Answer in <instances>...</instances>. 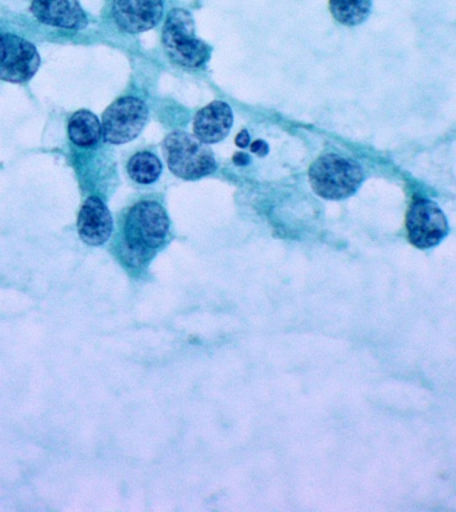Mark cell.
Wrapping results in <instances>:
<instances>
[{"mask_svg":"<svg viewBox=\"0 0 456 512\" xmlns=\"http://www.w3.org/2000/svg\"><path fill=\"white\" fill-rule=\"evenodd\" d=\"M235 143H236V146H238L240 148L248 147V144H250V134H248V131L247 130L240 131L238 136H236Z\"/></svg>","mask_w":456,"mask_h":512,"instance_id":"2e32d148","label":"cell"},{"mask_svg":"<svg viewBox=\"0 0 456 512\" xmlns=\"http://www.w3.org/2000/svg\"><path fill=\"white\" fill-rule=\"evenodd\" d=\"M331 15L344 26H358L371 12V0H330Z\"/></svg>","mask_w":456,"mask_h":512,"instance_id":"4fadbf2b","label":"cell"},{"mask_svg":"<svg viewBox=\"0 0 456 512\" xmlns=\"http://www.w3.org/2000/svg\"><path fill=\"white\" fill-rule=\"evenodd\" d=\"M4 54H6V44H4V35L0 34V63H2Z\"/></svg>","mask_w":456,"mask_h":512,"instance_id":"ac0fdd59","label":"cell"},{"mask_svg":"<svg viewBox=\"0 0 456 512\" xmlns=\"http://www.w3.org/2000/svg\"><path fill=\"white\" fill-rule=\"evenodd\" d=\"M112 216L106 204L98 196H90L80 208L78 232L88 246H102L112 234Z\"/></svg>","mask_w":456,"mask_h":512,"instance_id":"9c48e42d","label":"cell"},{"mask_svg":"<svg viewBox=\"0 0 456 512\" xmlns=\"http://www.w3.org/2000/svg\"><path fill=\"white\" fill-rule=\"evenodd\" d=\"M234 115L227 103L215 100L195 115L194 134L203 143L212 144L223 140L230 132Z\"/></svg>","mask_w":456,"mask_h":512,"instance_id":"8fae6325","label":"cell"},{"mask_svg":"<svg viewBox=\"0 0 456 512\" xmlns=\"http://www.w3.org/2000/svg\"><path fill=\"white\" fill-rule=\"evenodd\" d=\"M112 14L120 30L139 34L151 30L162 19V0H114Z\"/></svg>","mask_w":456,"mask_h":512,"instance_id":"ba28073f","label":"cell"},{"mask_svg":"<svg viewBox=\"0 0 456 512\" xmlns=\"http://www.w3.org/2000/svg\"><path fill=\"white\" fill-rule=\"evenodd\" d=\"M130 178L139 184H151L156 182L162 172V163L151 152H138L127 164Z\"/></svg>","mask_w":456,"mask_h":512,"instance_id":"5bb4252c","label":"cell"},{"mask_svg":"<svg viewBox=\"0 0 456 512\" xmlns=\"http://www.w3.org/2000/svg\"><path fill=\"white\" fill-rule=\"evenodd\" d=\"M308 179L320 198L342 200L358 191L363 182V170L355 160L327 154L311 164Z\"/></svg>","mask_w":456,"mask_h":512,"instance_id":"7a4b0ae2","label":"cell"},{"mask_svg":"<svg viewBox=\"0 0 456 512\" xmlns=\"http://www.w3.org/2000/svg\"><path fill=\"white\" fill-rule=\"evenodd\" d=\"M408 239L412 246L431 248L448 234V223L443 211L432 200L418 198L410 204L406 215Z\"/></svg>","mask_w":456,"mask_h":512,"instance_id":"8992f818","label":"cell"},{"mask_svg":"<svg viewBox=\"0 0 456 512\" xmlns=\"http://www.w3.org/2000/svg\"><path fill=\"white\" fill-rule=\"evenodd\" d=\"M102 124L96 115L87 110H80L71 116L68 122V136L71 142L79 147H91L99 142L102 136Z\"/></svg>","mask_w":456,"mask_h":512,"instance_id":"7c38bea8","label":"cell"},{"mask_svg":"<svg viewBox=\"0 0 456 512\" xmlns=\"http://www.w3.org/2000/svg\"><path fill=\"white\" fill-rule=\"evenodd\" d=\"M163 46L171 62L183 67H199L210 56V47L196 38L195 23L190 12L174 8L163 27Z\"/></svg>","mask_w":456,"mask_h":512,"instance_id":"277c9868","label":"cell"},{"mask_svg":"<svg viewBox=\"0 0 456 512\" xmlns=\"http://www.w3.org/2000/svg\"><path fill=\"white\" fill-rule=\"evenodd\" d=\"M32 15L48 26L83 30L87 16L76 0H32Z\"/></svg>","mask_w":456,"mask_h":512,"instance_id":"30bf717a","label":"cell"},{"mask_svg":"<svg viewBox=\"0 0 456 512\" xmlns=\"http://www.w3.org/2000/svg\"><path fill=\"white\" fill-rule=\"evenodd\" d=\"M234 162L238 166H246V164L250 163V156L244 154V152H238V154L234 155Z\"/></svg>","mask_w":456,"mask_h":512,"instance_id":"e0dca14e","label":"cell"},{"mask_svg":"<svg viewBox=\"0 0 456 512\" xmlns=\"http://www.w3.org/2000/svg\"><path fill=\"white\" fill-rule=\"evenodd\" d=\"M147 119L148 108L143 100L134 96L115 100L103 114L104 139L112 144L131 142L142 132Z\"/></svg>","mask_w":456,"mask_h":512,"instance_id":"5b68a950","label":"cell"},{"mask_svg":"<svg viewBox=\"0 0 456 512\" xmlns=\"http://www.w3.org/2000/svg\"><path fill=\"white\" fill-rule=\"evenodd\" d=\"M6 54L0 63V79L24 83L38 71L40 58L34 44L15 35H4Z\"/></svg>","mask_w":456,"mask_h":512,"instance_id":"52a82bcc","label":"cell"},{"mask_svg":"<svg viewBox=\"0 0 456 512\" xmlns=\"http://www.w3.org/2000/svg\"><path fill=\"white\" fill-rule=\"evenodd\" d=\"M251 151L259 156H264L267 155L268 146L263 140H255V142L251 143Z\"/></svg>","mask_w":456,"mask_h":512,"instance_id":"9a60e30c","label":"cell"},{"mask_svg":"<svg viewBox=\"0 0 456 512\" xmlns=\"http://www.w3.org/2000/svg\"><path fill=\"white\" fill-rule=\"evenodd\" d=\"M170 220L159 203L144 200L136 203L127 214L124 240L136 258L150 256L167 238Z\"/></svg>","mask_w":456,"mask_h":512,"instance_id":"6da1fadb","label":"cell"},{"mask_svg":"<svg viewBox=\"0 0 456 512\" xmlns=\"http://www.w3.org/2000/svg\"><path fill=\"white\" fill-rule=\"evenodd\" d=\"M163 156L172 174L186 180L203 178L216 168L207 144L183 131L172 132L164 139Z\"/></svg>","mask_w":456,"mask_h":512,"instance_id":"3957f363","label":"cell"}]
</instances>
